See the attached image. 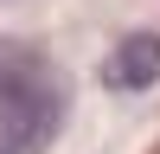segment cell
I'll return each mask as SVG.
<instances>
[{"label":"cell","instance_id":"obj_2","mask_svg":"<svg viewBox=\"0 0 160 154\" xmlns=\"http://www.w3.org/2000/svg\"><path fill=\"white\" fill-rule=\"evenodd\" d=\"M154 77H160V38L154 32L122 38V45L109 51V64H102V84L109 90H148Z\"/></svg>","mask_w":160,"mask_h":154},{"label":"cell","instance_id":"obj_1","mask_svg":"<svg viewBox=\"0 0 160 154\" xmlns=\"http://www.w3.org/2000/svg\"><path fill=\"white\" fill-rule=\"evenodd\" d=\"M64 122V77L45 58H0V154H38Z\"/></svg>","mask_w":160,"mask_h":154}]
</instances>
